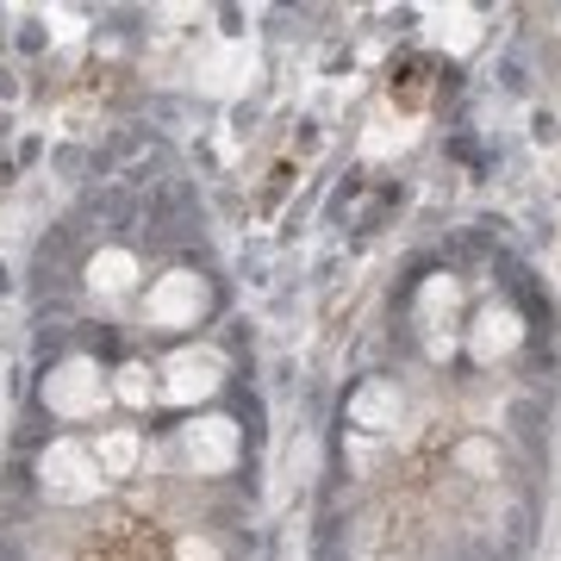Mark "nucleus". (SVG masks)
I'll return each instance as SVG.
<instances>
[{
	"mask_svg": "<svg viewBox=\"0 0 561 561\" xmlns=\"http://www.w3.org/2000/svg\"><path fill=\"white\" fill-rule=\"evenodd\" d=\"M431 88H437V57L393 62V101H400V106H412V113H419V106L431 101Z\"/></svg>",
	"mask_w": 561,
	"mask_h": 561,
	"instance_id": "1",
	"label": "nucleus"
}]
</instances>
